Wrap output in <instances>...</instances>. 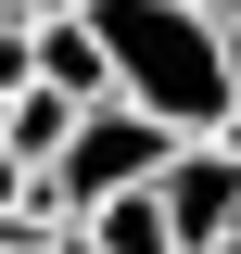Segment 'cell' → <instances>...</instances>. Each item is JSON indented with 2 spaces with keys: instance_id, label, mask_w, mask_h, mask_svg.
I'll return each mask as SVG.
<instances>
[{
  "instance_id": "7",
  "label": "cell",
  "mask_w": 241,
  "mask_h": 254,
  "mask_svg": "<svg viewBox=\"0 0 241 254\" xmlns=\"http://www.w3.org/2000/svg\"><path fill=\"white\" fill-rule=\"evenodd\" d=\"M26 190H38V165H13V153H0V216H26Z\"/></svg>"
},
{
  "instance_id": "1",
  "label": "cell",
  "mask_w": 241,
  "mask_h": 254,
  "mask_svg": "<svg viewBox=\"0 0 241 254\" xmlns=\"http://www.w3.org/2000/svg\"><path fill=\"white\" fill-rule=\"evenodd\" d=\"M76 13H89L102 64H115V102L165 115L178 140L229 127V64H216V26L190 0H76Z\"/></svg>"
},
{
  "instance_id": "13",
  "label": "cell",
  "mask_w": 241,
  "mask_h": 254,
  "mask_svg": "<svg viewBox=\"0 0 241 254\" xmlns=\"http://www.w3.org/2000/svg\"><path fill=\"white\" fill-rule=\"evenodd\" d=\"M0 26H26V0H0Z\"/></svg>"
},
{
  "instance_id": "8",
  "label": "cell",
  "mask_w": 241,
  "mask_h": 254,
  "mask_svg": "<svg viewBox=\"0 0 241 254\" xmlns=\"http://www.w3.org/2000/svg\"><path fill=\"white\" fill-rule=\"evenodd\" d=\"M216 64H229V102H241V26H216Z\"/></svg>"
},
{
  "instance_id": "3",
  "label": "cell",
  "mask_w": 241,
  "mask_h": 254,
  "mask_svg": "<svg viewBox=\"0 0 241 254\" xmlns=\"http://www.w3.org/2000/svg\"><path fill=\"white\" fill-rule=\"evenodd\" d=\"M152 203H165V229L178 242H229L241 229V153L229 140H165V165H152Z\"/></svg>"
},
{
  "instance_id": "11",
  "label": "cell",
  "mask_w": 241,
  "mask_h": 254,
  "mask_svg": "<svg viewBox=\"0 0 241 254\" xmlns=\"http://www.w3.org/2000/svg\"><path fill=\"white\" fill-rule=\"evenodd\" d=\"M216 140H229V153H241V102H229V127H216Z\"/></svg>"
},
{
  "instance_id": "9",
  "label": "cell",
  "mask_w": 241,
  "mask_h": 254,
  "mask_svg": "<svg viewBox=\"0 0 241 254\" xmlns=\"http://www.w3.org/2000/svg\"><path fill=\"white\" fill-rule=\"evenodd\" d=\"M190 13H203V26H241V0H190Z\"/></svg>"
},
{
  "instance_id": "6",
  "label": "cell",
  "mask_w": 241,
  "mask_h": 254,
  "mask_svg": "<svg viewBox=\"0 0 241 254\" xmlns=\"http://www.w3.org/2000/svg\"><path fill=\"white\" fill-rule=\"evenodd\" d=\"M63 127H76V102L26 76V89H13V115H0V153H13V165H51V153H63Z\"/></svg>"
},
{
  "instance_id": "5",
  "label": "cell",
  "mask_w": 241,
  "mask_h": 254,
  "mask_svg": "<svg viewBox=\"0 0 241 254\" xmlns=\"http://www.w3.org/2000/svg\"><path fill=\"white\" fill-rule=\"evenodd\" d=\"M76 242H89V254H190L178 229H165L152 190H102V203H76Z\"/></svg>"
},
{
  "instance_id": "2",
  "label": "cell",
  "mask_w": 241,
  "mask_h": 254,
  "mask_svg": "<svg viewBox=\"0 0 241 254\" xmlns=\"http://www.w3.org/2000/svg\"><path fill=\"white\" fill-rule=\"evenodd\" d=\"M165 140H178V127H165V115H140V102H76V127H63V153L38 165V178H51L63 203H102V190H152Z\"/></svg>"
},
{
  "instance_id": "10",
  "label": "cell",
  "mask_w": 241,
  "mask_h": 254,
  "mask_svg": "<svg viewBox=\"0 0 241 254\" xmlns=\"http://www.w3.org/2000/svg\"><path fill=\"white\" fill-rule=\"evenodd\" d=\"M38 13H76V0H26V26H38Z\"/></svg>"
},
{
  "instance_id": "12",
  "label": "cell",
  "mask_w": 241,
  "mask_h": 254,
  "mask_svg": "<svg viewBox=\"0 0 241 254\" xmlns=\"http://www.w3.org/2000/svg\"><path fill=\"white\" fill-rule=\"evenodd\" d=\"M190 254H241V229H229V242H190Z\"/></svg>"
},
{
  "instance_id": "4",
  "label": "cell",
  "mask_w": 241,
  "mask_h": 254,
  "mask_svg": "<svg viewBox=\"0 0 241 254\" xmlns=\"http://www.w3.org/2000/svg\"><path fill=\"white\" fill-rule=\"evenodd\" d=\"M38 89H63V102H115V64H102L89 13H38Z\"/></svg>"
},
{
  "instance_id": "14",
  "label": "cell",
  "mask_w": 241,
  "mask_h": 254,
  "mask_svg": "<svg viewBox=\"0 0 241 254\" xmlns=\"http://www.w3.org/2000/svg\"><path fill=\"white\" fill-rule=\"evenodd\" d=\"M0 115H13V89H0Z\"/></svg>"
}]
</instances>
